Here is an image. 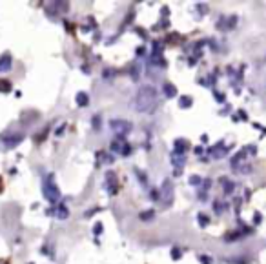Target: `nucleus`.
Returning a JSON list of instances; mask_svg holds the SVG:
<instances>
[{
    "mask_svg": "<svg viewBox=\"0 0 266 264\" xmlns=\"http://www.w3.org/2000/svg\"><path fill=\"white\" fill-rule=\"evenodd\" d=\"M164 91H166L168 97H175V95H177V90H175L172 84H164Z\"/></svg>",
    "mask_w": 266,
    "mask_h": 264,
    "instance_id": "423d86ee",
    "label": "nucleus"
},
{
    "mask_svg": "<svg viewBox=\"0 0 266 264\" xmlns=\"http://www.w3.org/2000/svg\"><path fill=\"white\" fill-rule=\"evenodd\" d=\"M190 104H191L190 98H183V100H181V106H183V108H186V106H190Z\"/></svg>",
    "mask_w": 266,
    "mask_h": 264,
    "instance_id": "6e6552de",
    "label": "nucleus"
},
{
    "mask_svg": "<svg viewBox=\"0 0 266 264\" xmlns=\"http://www.w3.org/2000/svg\"><path fill=\"white\" fill-rule=\"evenodd\" d=\"M42 189H44V195H46V199L49 202H57V201L61 199V189L55 184L53 175H49L46 181H44V188Z\"/></svg>",
    "mask_w": 266,
    "mask_h": 264,
    "instance_id": "f03ea898",
    "label": "nucleus"
},
{
    "mask_svg": "<svg viewBox=\"0 0 266 264\" xmlns=\"http://www.w3.org/2000/svg\"><path fill=\"white\" fill-rule=\"evenodd\" d=\"M111 126H113L115 131H121V133H126V131L131 129V126H129L126 121H113L111 122Z\"/></svg>",
    "mask_w": 266,
    "mask_h": 264,
    "instance_id": "20e7f679",
    "label": "nucleus"
},
{
    "mask_svg": "<svg viewBox=\"0 0 266 264\" xmlns=\"http://www.w3.org/2000/svg\"><path fill=\"white\" fill-rule=\"evenodd\" d=\"M77 102H78L80 106L88 104V97H86V93H78V95H77Z\"/></svg>",
    "mask_w": 266,
    "mask_h": 264,
    "instance_id": "0eeeda50",
    "label": "nucleus"
},
{
    "mask_svg": "<svg viewBox=\"0 0 266 264\" xmlns=\"http://www.w3.org/2000/svg\"><path fill=\"white\" fill-rule=\"evenodd\" d=\"M11 69V55H4L0 59V71H8Z\"/></svg>",
    "mask_w": 266,
    "mask_h": 264,
    "instance_id": "39448f33",
    "label": "nucleus"
},
{
    "mask_svg": "<svg viewBox=\"0 0 266 264\" xmlns=\"http://www.w3.org/2000/svg\"><path fill=\"white\" fill-rule=\"evenodd\" d=\"M155 104H157V91L153 86L146 84L135 95V108H137V111L144 113V111H152Z\"/></svg>",
    "mask_w": 266,
    "mask_h": 264,
    "instance_id": "f257e3e1",
    "label": "nucleus"
},
{
    "mask_svg": "<svg viewBox=\"0 0 266 264\" xmlns=\"http://www.w3.org/2000/svg\"><path fill=\"white\" fill-rule=\"evenodd\" d=\"M173 197H175L173 182L170 181V179H166V181L162 182V186H160V202H162V206H164V208L172 206Z\"/></svg>",
    "mask_w": 266,
    "mask_h": 264,
    "instance_id": "7ed1b4c3",
    "label": "nucleus"
}]
</instances>
